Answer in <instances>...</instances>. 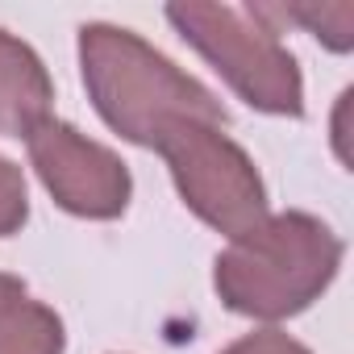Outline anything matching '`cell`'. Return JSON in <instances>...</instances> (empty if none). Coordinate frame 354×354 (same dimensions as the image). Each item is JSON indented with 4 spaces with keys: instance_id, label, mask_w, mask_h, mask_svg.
Returning a JSON list of instances; mask_svg holds the SVG:
<instances>
[{
    "instance_id": "1",
    "label": "cell",
    "mask_w": 354,
    "mask_h": 354,
    "mask_svg": "<svg viewBox=\"0 0 354 354\" xmlns=\"http://www.w3.org/2000/svg\"><path fill=\"white\" fill-rule=\"evenodd\" d=\"M80 71L100 121L146 150H154L158 138L180 121H230L225 104L201 80L125 26H80Z\"/></svg>"
},
{
    "instance_id": "2",
    "label": "cell",
    "mask_w": 354,
    "mask_h": 354,
    "mask_svg": "<svg viewBox=\"0 0 354 354\" xmlns=\"http://www.w3.org/2000/svg\"><path fill=\"white\" fill-rule=\"evenodd\" d=\"M342 238L313 213H267L254 230L234 238L213 263L221 304L254 321H288L304 313L342 267Z\"/></svg>"
},
{
    "instance_id": "3",
    "label": "cell",
    "mask_w": 354,
    "mask_h": 354,
    "mask_svg": "<svg viewBox=\"0 0 354 354\" xmlns=\"http://www.w3.org/2000/svg\"><path fill=\"white\" fill-rule=\"evenodd\" d=\"M180 38L259 113L304 117V75L263 5H167Z\"/></svg>"
},
{
    "instance_id": "4",
    "label": "cell",
    "mask_w": 354,
    "mask_h": 354,
    "mask_svg": "<svg viewBox=\"0 0 354 354\" xmlns=\"http://www.w3.org/2000/svg\"><path fill=\"white\" fill-rule=\"evenodd\" d=\"M175 180L180 201L230 242L267 217V184L254 158L213 121H180L154 146Z\"/></svg>"
},
{
    "instance_id": "5",
    "label": "cell",
    "mask_w": 354,
    "mask_h": 354,
    "mask_svg": "<svg viewBox=\"0 0 354 354\" xmlns=\"http://www.w3.org/2000/svg\"><path fill=\"white\" fill-rule=\"evenodd\" d=\"M26 146L42 188L55 196L63 213L88 217V221H117L129 209V196H133L129 167L121 162L117 150L92 142L71 121L50 117L26 138Z\"/></svg>"
},
{
    "instance_id": "6",
    "label": "cell",
    "mask_w": 354,
    "mask_h": 354,
    "mask_svg": "<svg viewBox=\"0 0 354 354\" xmlns=\"http://www.w3.org/2000/svg\"><path fill=\"white\" fill-rule=\"evenodd\" d=\"M55 84L38 50L0 30V138H30L50 121Z\"/></svg>"
},
{
    "instance_id": "7",
    "label": "cell",
    "mask_w": 354,
    "mask_h": 354,
    "mask_svg": "<svg viewBox=\"0 0 354 354\" xmlns=\"http://www.w3.org/2000/svg\"><path fill=\"white\" fill-rule=\"evenodd\" d=\"M63 317L50 304L30 300L26 283L0 296V354H63Z\"/></svg>"
},
{
    "instance_id": "8",
    "label": "cell",
    "mask_w": 354,
    "mask_h": 354,
    "mask_svg": "<svg viewBox=\"0 0 354 354\" xmlns=\"http://www.w3.org/2000/svg\"><path fill=\"white\" fill-rule=\"evenodd\" d=\"M263 13L271 21L304 26L317 42H325L337 55H346L354 46V5L350 0H337V5H263Z\"/></svg>"
},
{
    "instance_id": "9",
    "label": "cell",
    "mask_w": 354,
    "mask_h": 354,
    "mask_svg": "<svg viewBox=\"0 0 354 354\" xmlns=\"http://www.w3.org/2000/svg\"><path fill=\"white\" fill-rule=\"evenodd\" d=\"M30 221V192H26V175L13 158L0 154V238L21 234Z\"/></svg>"
},
{
    "instance_id": "10",
    "label": "cell",
    "mask_w": 354,
    "mask_h": 354,
    "mask_svg": "<svg viewBox=\"0 0 354 354\" xmlns=\"http://www.w3.org/2000/svg\"><path fill=\"white\" fill-rule=\"evenodd\" d=\"M221 354H313V350L283 329H254V333L238 337L234 346H225Z\"/></svg>"
},
{
    "instance_id": "11",
    "label": "cell",
    "mask_w": 354,
    "mask_h": 354,
    "mask_svg": "<svg viewBox=\"0 0 354 354\" xmlns=\"http://www.w3.org/2000/svg\"><path fill=\"white\" fill-rule=\"evenodd\" d=\"M26 279H17V275H5V271H0V296H9L13 288H21Z\"/></svg>"
}]
</instances>
